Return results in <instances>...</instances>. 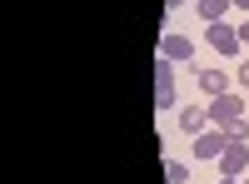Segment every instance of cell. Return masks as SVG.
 Wrapping results in <instances>:
<instances>
[{
    "instance_id": "obj_1",
    "label": "cell",
    "mask_w": 249,
    "mask_h": 184,
    "mask_svg": "<svg viewBox=\"0 0 249 184\" xmlns=\"http://www.w3.org/2000/svg\"><path fill=\"white\" fill-rule=\"evenodd\" d=\"M175 60L155 65V110H179V80H175Z\"/></svg>"
},
{
    "instance_id": "obj_2",
    "label": "cell",
    "mask_w": 249,
    "mask_h": 184,
    "mask_svg": "<svg viewBox=\"0 0 249 184\" xmlns=\"http://www.w3.org/2000/svg\"><path fill=\"white\" fill-rule=\"evenodd\" d=\"M204 40H210V50H214V55H239V50H244V40H239V25H230V20L210 25V30H204Z\"/></svg>"
},
{
    "instance_id": "obj_3",
    "label": "cell",
    "mask_w": 249,
    "mask_h": 184,
    "mask_svg": "<svg viewBox=\"0 0 249 184\" xmlns=\"http://www.w3.org/2000/svg\"><path fill=\"white\" fill-rule=\"evenodd\" d=\"M204 110H210V125H234V119H244V100L224 90V95H214Z\"/></svg>"
},
{
    "instance_id": "obj_4",
    "label": "cell",
    "mask_w": 249,
    "mask_h": 184,
    "mask_svg": "<svg viewBox=\"0 0 249 184\" xmlns=\"http://www.w3.org/2000/svg\"><path fill=\"white\" fill-rule=\"evenodd\" d=\"M214 165H219L224 179H244V169H249V145H224V154L214 159Z\"/></svg>"
},
{
    "instance_id": "obj_5",
    "label": "cell",
    "mask_w": 249,
    "mask_h": 184,
    "mask_svg": "<svg viewBox=\"0 0 249 184\" xmlns=\"http://www.w3.org/2000/svg\"><path fill=\"white\" fill-rule=\"evenodd\" d=\"M160 60H175V65H190V60H195V40L190 35H164L160 40Z\"/></svg>"
},
{
    "instance_id": "obj_6",
    "label": "cell",
    "mask_w": 249,
    "mask_h": 184,
    "mask_svg": "<svg viewBox=\"0 0 249 184\" xmlns=\"http://www.w3.org/2000/svg\"><path fill=\"white\" fill-rule=\"evenodd\" d=\"M224 145H230V134H224L219 125H214V130H204V134H195V159H219Z\"/></svg>"
},
{
    "instance_id": "obj_7",
    "label": "cell",
    "mask_w": 249,
    "mask_h": 184,
    "mask_svg": "<svg viewBox=\"0 0 249 184\" xmlns=\"http://www.w3.org/2000/svg\"><path fill=\"white\" fill-rule=\"evenodd\" d=\"M195 85H199V95H224V90H230V70H224V65H210V70H199L195 75Z\"/></svg>"
},
{
    "instance_id": "obj_8",
    "label": "cell",
    "mask_w": 249,
    "mask_h": 184,
    "mask_svg": "<svg viewBox=\"0 0 249 184\" xmlns=\"http://www.w3.org/2000/svg\"><path fill=\"white\" fill-rule=\"evenodd\" d=\"M179 130H184V134H204V130H210V110H199V105H179Z\"/></svg>"
},
{
    "instance_id": "obj_9",
    "label": "cell",
    "mask_w": 249,
    "mask_h": 184,
    "mask_svg": "<svg viewBox=\"0 0 249 184\" xmlns=\"http://www.w3.org/2000/svg\"><path fill=\"white\" fill-rule=\"evenodd\" d=\"M195 10H199V20H204V25H219V20L234 10V0H195Z\"/></svg>"
},
{
    "instance_id": "obj_10",
    "label": "cell",
    "mask_w": 249,
    "mask_h": 184,
    "mask_svg": "<svg viewBox=\"0 0 249 184\" xmlns=\"http://www.w3.org/2000/svg\"><path fill=\"white\" fill-rule=\"evenodd\" d=\"M164 179H170V184H184V179H190V165H184V159H164Z\"/></svg>"
},
{
    "instance_id": "obj_11",
    "label": "cell",
    "mask_w": 249,
    "mask_h": 184,
    "mask_svg": "<svg viewBox=\"0 0 249 184\" xmlns=\"http://www.w3.org/2000/svg\"><path fill=\"white\" fill-rule=\"evenodd\" d=\"M230 134V145H249V119H234V125H219Z\"/></svg>"
},
{
    "instance_id": "obj_12",
    "label": "cell",
    "mask_w": 249,
    "mask_h": 184,
    "mask_svg": "<svg viewBox=\"0 0 249 184\" xmlns=\"http://www.w3.org/2000/svg\"><path fill=\"white\" fill-rule=\"evenodd\" d=\"M234 80H239V85L249 90V60H239V75H234Z\"/></svg>"
},
{
    "instance_id": "obj_13",
    "label": "cell",
    "mask_w": 249,
    "mask_h": 184,
    "mask_svg": "<svg viewBox=\"0 0 249 184\" xmlns=\"http://www.w3.org/2000/svg\"><path fill=\"white\" fill-rule=\"evenodd\" d=\"M239 40H244V45H249V20H239Z\"/></svg>"
},
{
    "instance_id": "obj_14",
    "label": "cell",
    "mask_w": 249,
    "mask_h": 184,
    "mask_svg": "<svg viewBox=\"0 0 249 184\" xmlns=\"http://www.w3.org/2000/svg\"><path fill=\"white\" fill-rule=\"evenodd\" d=\"M234 10H249V0H234Z\"/></svg>"
},
{
    "instance_id": "obj_15",
    "label": "cell",
    "mask_w": 249,
    "mask_h": 184,
    "mask_svg": "<svg viewBox=\"0 0 249 184\" xmlns=\"http://www.w3.org/2000/svg\"><path fill=\"white\" fill-rule=\"evenodd\" d=\"M214 184H239V179H224V174H219V179H214Z\"/></svg>"
},
{
    "instance_id": "obj_16",
    "label": "cell",
    "mask_w": 249,
    "mask_h": 184,
    "mask_svg": "<svg viewBox=\"0 0 249 184\" xmlns=\"http://www.w3.org/2000/svg\"><path fill=\"white\" fill-rule=\"evenodd\" d=\"M179 5H184V0H170V10H179Z\"/></svg>"
},
{
    "instance_id": "obj_17",
    "label": "cell",
    "mask_w": 249,
    "mask_h": 184,
    "mask_svg": "<svg viewBox=\"0 0 249 184\" xmlns=\"http://www.w3.org/2000/svg\"><path fill=\"white\" fill-rule=\"evenodd\" d=\"M239 184H249V179H239Z\"/></svg>"
}]
</instances>
